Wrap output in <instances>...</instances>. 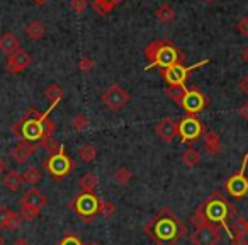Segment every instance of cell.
Segmentation results:
<instances>
[{
	"instance_id": "cell-36",
	"label": "cell",
	"mask_w": 248,
	"mask_h": 245,
	"mask_svg": "<svg viewBox=\"0 0 248 245\" xmlns=\"http://www.w3.org/2000/svg\"><path fill=\"white\" fill-rule=\"evenodd\" d=\"M19 216L26 221H32L39 216V211H34L31 208H26V206H21V211H19Z\"/></svg>"
},
{
	"instance_id": "cell-4",
	"label": "cell",
	"mask_w": 248,
	"mask_h": 245,
	"mask_svg": "<svg viewBox=\"0 0 248 245\" xmlns=\"http://www.w3.org/2000/svg\"><path fill=\"white\" fill-rule=\"evenodd\" d=\"M204 213H206L209 223L217 225V227H223L224 231L228 233V237L233 238L231 230H230V225H228V220L236 214V210H234L224 197H221L217 193L213 194L209 199L204 201Z\"/></svg>"
},
{
	"instance_id": "cell-45",
	"label": "cell",
	"mask_w": 248,
	"mask_h": 245,
	"mask_svg": "<svg viewBox=\"0 0 248 245\" xmlns=\"http://www.w3.org/2000/svg\"><path fill=\"white\" fill-rule=\"evenodd\" d=\"M5 172H7V162H5V160L0 157V177L4 176Z\"/></svg>"
},
{
	"instance_id": "cell-41",
	"label": "cell",
	"mask_w": 248,
	"mask_h": 245,
	"mask_svg": "<svg viewBox=\"0 0 248 245\" xmlns=\"http://www.w3.org/2000/svg\"><path fill=\"white\" fill-rule=\"evenodd\" d=\"M21 223H22V218L19 216V213L16 214L14 218H12V221L9 223V227H7V230H11V231H14V230H17L19 227H21Z\"/></svg>"
},
{
	"instance_id": "cell-19",
	"label": "cell",
	"mask_w": 248,
	"mask_h": 245,
	"mask_svg": "<svg viewBox=\"0 0 248 245\" xmlns=\"http://www.w3.org/2000/svg\"><path fill=\"white\" fill-rule=\"evenodd\" d=\"M2 182H4V186L7 187L11 193H17L22 187V184H24V179H22V174L17 172V170H9V172H5L4 177H2Z\"/></svg>"
},
{
	"instance_id": "cell-30",
	"label": "cell",
	"mask_w": 248,
	"mask_h": 245,
	"mask_svg": "<svg viewBox=\"0 0 248 245\" xmlns=\"http://www.w3.org/2000/svg\"><path fill=\"white\" fill-rule=\"evenodd\" d=\"M78 155H80V160L85 163H90L95 160L97 157V148L93 145H83L82 148L78 150Z\"/></svg>"
},
{
	"instance_id": "cell-2",
	"label": "cell",
	"mask_w": 248,
	"mask_h": 245,
	"mask_svg": "<svg viewBox=\"0 0 248 245\" xmlns=\"http://www.w3.org/2000/svg\"><path fill=\"white\" fill-rule=\"evenodd\" d=\"M60 102H51V106L41 113L39 116L34 117H26L22 116V119L19 123H16V126L12 128V133L17 136L21 142H29L39 145L45 140L51 138L55 133V123L49 119V113L58 106Z\"/></svg>"
},
{
	"instance_id": "cell-8",
	"label": "cell",
	"mask_w": 248,
	"mask_h": 245,
	"mask_svg": "<svg viewBox=\"0 0 248 245\" xmlns=\"http://www.w3.org/2000/svg\"><path fill=\"white\" fill-rule=\"evenodd\" d=\"M179 125V138L182 140V143H194L196 140H199L204 133V125L197 119L196 116H186L177 123Z\"/></svg>"
},
{
	"instance_id": "cell-10",
	"label": "cell",
	"mask_w": 248,
	"mask_h": 245,
	"mask_svg": "<svg viewBox=\"0 0 248 245\" xmlns=\"http://www.w3.org/2000/svg\"><path fill=\"white\" fill-rule=\"evenodd\" d=\"M99 197L95 196L93 193H82L75 197L72 208L87 220V218L93 216V214L99 213Z\"/></svg>"
},
{
	"instance_id": "cell-40",
	"label": "cell",
	"mask_w": 248,
	"mask_h": 245,
	"mask_svg": "<svg viewBox=\"0 0 248 245\" xmlns=\"http://www.w3.org/2000/svg\"><path fill=\"white\" fill-rule=\"evenodd\" d=\"M236 31L240 33L241 36H248V17H243V19H240V21H238Z\"/></svg>"
},
{
	"instance_id": "cell-49",
	"label": "cell",
	"mask_w": 248,
	"mask_h": 245,
	"mask_svg": "<svg viewBox=\"0 0 248 245\" xmlns=\"http://www.w3.org/2000/svg\"><path fill=\"white\" fill-rule=\"evenodd\" d=\"M87 245H100V244H97V242H87Z\"/></svg>"
},
{
	"instance_id": "cell-39",
	"label": "cell",
	"mask_w": 248,
	"mask_h": 245,
	"mask_svg": "<svg viewBox=\"0 0 248 245\" xmlns=\"http://www.w3.org/2000/svg\"><path fill=\"white\" fill-rule=\"evenodd\" d=\"M58 245H83V244H82V240L77 237V235L68 233V235H65V237H63L62 240L58 242Z\"/></svg>"
},
{
	"instance_id": "cell-35",
	"label": "cell",
	"mask_w": 248,
	"mask_h": 245,
	"mask_svg": "<svg viewBox=\"0 0 248 245\" xmlns=\"http://www.w3.org/2000/svg\"><path fill=\"white\" fill-rule=\"evenodd\" d=\"M39 147H41V148H45L46 152L49 153V155H53V153H56V152H58V150H60V147H62V145H60V143L56 142V140L51 136V138H48V140H45V142H41V143H39V145H38V148H39Z\"/></svg>"
},
{
	"instance_id": "cell-46",
	"label": "cell",
	"mask_w": 248,
	"mask_h": 245,
	"mask_svg": "<svg viewBox=\"0 0 248 245\" xmlns=\"http://www.w3.org/2000/svg\"><path fill=\"white\" fill-rule=\"evenodd\" d=\"M12 245H31V244H29V240H26V238L19 237V238H16L14 244H12Z\"/></svg>"
},
{
	"instance_id": "cell-37",
	"label": "cell",
	"mask_w": 248,
	"mask_h": 245,
	"mask_svg": "<svg viewBox=\"0 0 248 245\" xmlns=\"http://www.w3.org/2000/svg\"><path fill=\"white\" fill-rule=\"evenodd\" d=\"M70 7H72V11L75 14H83L87 11V7H89V0H72Z\"/></svg>"
},
{
	"instance_id": "cell-7",
	"label": "cell",
	"mask_w": 248,
	"mask_h": 245,
	"mask_svg": "<svg viewBox=\"0 0 248 245\" xmlns=\"http://www.w3.org/2000/svg\"><path fill=\"white\" fill-rule=\"evenodd\" d=\"M247 157H243V162H241V167L236 174L230 177V179L224 182V189L228 191L231 197H236V199H241L248 194V177L245 176V170H247Z\"/></svg>"
},
{
	"instance_id": "cell-51",
	"label": "cell",
	"mask_w": 248,
	"mask_h": 245,
	"mask_svg": "<svg viewBox=\"0 0 248 245\" xmlns=\"http://www.w3.org/2000/svg\"><path fill=\"white\" fill-rule=\"evenodd\" d=\"M245 157H247V162H248V152H247V153H245ZM247 165H248V163H247Z\"/></svg>"
},
{
	"instance_id": "cell-50",
	"label": "cell",
	"mask_w": 248,
	"mask_h": 245,
	"mask_svg": "<svg viewBox=\"0 0 248 245\" xmlns=\"http://www.w3.org/2000/svg\"><path fill=\"white\" fill-rule=\"evenodd\" d=\"M0 245H4V237L2 235H0Z\"/></svg>"
},
{
	"instance_id": "cell-13",
	"label": "cell",
	"mask_w": 248,
	"mask_h": 245,
	"mask_svg": "<svg viewBox=\"0 0 248 245\" xmlns=\"http://www.w3.org/2000/svg\"><path fill=\"white\" fill-rule=\"evenodd\" d=\"M29 65H31V55L22 48L12 53L11 56H7V70L11 73H14V75L22 73Z\"/></svg>"
},
{
	"instance_id": "cell-12",
	"label": "cell",
	"mask_w": 248,
	"mask_h": 245,
	"mask_svg": "<svg viewBox=\"0 0 248 245\" xmlns=\"http://www.w3.org/2000/svg\"><path fill=\"white\" fill-rule=\"evenodd\" d=\"M221 240V228L217 225H206L202 228H196V231L190 237L194 245H217Z\"/></svg>"
},
{
	"instance_id": "cell-23",
	"label": "cell",
	"mask_w": 248,
	"mask_h": 245,
	"mask_svg": "<svg viewBox=\"0 0 248 245\" xmlns=\"http://www.w3.org/2000/svg\"><path fill=\"white\" fill-rule=\"evenodd\" d=\"M231 235L233 237H247L248 235V221L243 216H236L233 218V227H230Z\"/></svg>"
},
{
	"instance_id": "cell-9",
	"label": "cell",
	"mask_w": 248,
	"mask_h": 245,
	"mask_svg": "<svg viewBox=\"0 0 248 245\" xmlns=\"http://www.w3.org/2000/svg\"><path fill=\"white\" fill-rule=\"evenodd\" d=\"M129 100H131V96H129L121 85H117V83H112V85L102 94V102L106 104L110 111H121Z\"/></svg>"
},
{
	"instance_id": "cell-18",
	"label": "cell",
	"mask_w": 248,
	"mask_h": 245,
	"mask_svg": "<svg viewBox=\"0 0 248 245\" xmlns=\"http://www.w3.org/2000/svg\"><path fill=\"white\" fill-rule=\"evenodd\" d=\"M204 150L211 157H216L221 153V138L216 131H206V135H204Z\"/></svg>"
},
{
	"instance_id": "cell-16",
	"label": "cell",
	"mask_w": 248,
	"mask_h": 245,
	"mask_svg": "<svg viewBox=\"0 0 248 245\" xmlns=\"http://www.w3.org/2000/svg\"><path fill=\"white\" fill-rule=\"evenodd\" d=\"M36 150H38V145H34V143L19 142L17 145H16L14 148H12L11 152H9V155H11V159L14 160V162L26 163L29 159H31L32 155H34Z\"/></svg>"
},
{
	"instance_id": "cell-6",
	"label": "cell",
	"mask_w": 248,
	"mask_h": 245,
	"mask_svg": "<svg viewBox=\"0 0 248 245\" xmlns=\"http://www.w3.org/2000/svg\"><path fill=\"white\" fill-rule=\"evenodd\" d=\"M209 60H202V62L196 63V65H190V66H184L182 63H175V65L169 66V68H162V77L165 79V82L169 85H179L184 87L189 79V73L194 72L196 68H201V66L207 65Z\"/></svg>"
},
{
	"instance_id": "cell-33",
	"label": "cell",
	"mask_w": 248,
	"mask_h": 245,
	"mask_svg": "<svg viewBox=\"0 0 248 245\" xmlns=\"http://www.w3.org/2000/svg\"><path fill=\"white\" fill-rule=\"evenodd\" d=\"M17 213H14L12 210L5 206H0V228H7L9 223L12 221V218L16 216Z\"/></svg>"
},
{
	"instance_id": "cell-24",
	"label": "cell",
	"mask_w": 248,
	"mask_h": 245,
	"mask_svg": "<svg viewBox=\"0 0 248 245\" xmlns=\"http://www.w3.org/2000/svg\"><path fill=\"white\" fill-rule=\"evenodd\" d=\"M97 184H99V180H97V176L93 172L83 174V176L80 177V180H78V186H80V189H82L83 193H92V191L97 187Z\"/></svg>"
},
{
	"instance_id": "cell-48",
	"label": "cell",
	"mask_w": 248,
	"mask_h": 245,
	"mask_svg": "<svg viewBox=\"0 0 248 245\" xmlns=\"http://www.w3.org/2000/svg\"><path fill=\"white\" fill-rule=\"evenodd\" d=\"M204 2H206V4H214L216 0H204Z\"/></svg>"
},
{
	"instance_id": "cell-28",
	"label": "cell",
	"mask_w": 248,
	"mask_h": 245,
	"mask_svg": "<svg viewBox=\"0 0 248 245\" xmlns=\"http://www.w3.org/2000/svg\"><path fill=\"white\" fill-rule=\"evenodd\" d=\"M186 85L184 87H179V85H169L165 90V96L169 97V99H172L173 102H177L180 106V102H182L184 99V94H186Z\"/></svg>"
},
{
	"instance_id": "cell-1",
	"label": "cell",
	"mask_w": 248,
	"mask_h": 245,
	"mask_svg": "<svg viewBox=\"0 0 248 245\" xmlns=\"http://www.w3.org/2000/svg\"><path fill=\"white\" fill-rule=\"evenodd\" d=\"M145 231L156 245H175L187 235L184 221H180L170 208H163L155 218H152L146 223Z\"/></svg>"
},
{
	"instance_id": "cell-11",
	"label": "cell",
	"mask_w": 248,
	"mask_h": 245,
	"mask_svg": "<svg viewBox=\"0 0 248 245\" xmlns=\"http://www.w3.org/2000/svg\"><path fill=\"white\" fill-rule=\"evenodd\" d=\"M207 106V99L201 90L197 89H187L184 94V99L180 102V107L186 111L190 116H196V114L202 113Z\"/></svg>"
},
{
	"instance_id": "cell-14",
	"label": "cell",
	"mask_w": 248,
	"mask_h": 245,
	"mask_svg": "<svg viewBox=\"0 0 248 245\" xmlns=\"http://www.w3.org/2000/svg\"><path fill=\"white\" fill-rule=\"evenodd\" d=\"M46 203H48V199H46V196L38 187H31V189L26 191L24 196L21 197V206L31 208V210L39 211V213H41V210L46 206Z\"/></svg>"
},
{
	"instance_id": "cell-44",
	"label": "cell",
	"mask_w": 248,
	"mask_h": 245,
	"mask_svg": "<svg viewBox=\"0 0 248 245\" xmlns=\"http://www.w3.org/2000/svg\"><path fill=\"white\" fill-rule=\"evenodd\" d=\"M233 245H247V237H233L231 238Z\"/></svg>"
},
{
	"instance_id": "cell-17",
	"label": "cell",
	"mask_w": 248,
	"mask_h": 245,
	"mask_svg": "<svg viewBox=\"0 0 248 245\" xmlns=\"http://www.w3.org/2000/svg\"><path fill=\"white\" fill-rule=\"evenodd\" d=\"M17 49H21V41L14 33H5L0 38V51L4 55L11 56L12 53H16Z\"/></svg>"
},
{
	"instance_id": "cell-42",
	"label": "cell",
	"mask_w": 248,
	"mask_h": 245,
	"mask_svg": "<svg viewBox=\"0 0 248 245\" xmlns=\"http://www.w3.org/2000/svg\"><path fill=\"white\" fill-rule=\"evenodd\" d=\"M238 87H240V90L245 94V96H248V75L241 77L240 82H238Z\"/></svg>"
},
{
	"instance_id": "cell-29",
	"label": "cell",
	"mask_w": 248,
	"mask_h": 245,
	"mask_svg": "<svg viewBox=\"0 0 248 245\" xmlns=\"http://www.w3.org/2000/svg\"><path fill=\"white\" fill-rule=\"evenodd\" d=\"M22 179L26 184H31L32 187L41 180V172H39L38 167H28V169L22 172Z\"/></svg>"
},
{
	"instance_id": "cell-47",
	"label": "cell",
	"mask_w": 248,
	"mask_h": 245,
	"mask_svg": "<svg viewBox=\"0 0 248 245\" xmlns=\"http://www.w3.org/2000/svg\"><path fill=\"white\" fill-rule=\"evenodd\" d=\"M241 58H243L245 63H248V45L243 48V51H241Z\"/></svg>"
},
{
	"instance_id": "cell-20",
	"label": "cell",
	"mask_w": 248,
	"mask_h": 245,
	"mask_svg": "<svg viewBox=\"0 0 248 245\" xmlns=\"http://www.w3.org/2000/svg\"><path fill=\"white\" fill-rule=\"evenodd\" d=\"M119 2L123 0H92V7L99 16H107L117 7Z\"/></svg>"
},
{
	"instance_id": "cell-52",
	"label": "cell",
	"mask_w": 248,
	"mask_h": 245,
	"mask_svg": "<svg viewBox=\"0 0 248 245\" xmlns=\"http://www.w3.org/2000/svg\"><path fill=\"white\" fill-rule=\"evenodd\" d=\"M38 2H45V0H38Z\"/></svg>"
},
{
	"instance_id": "cell-21",
	"label": "cell",
	"mask_w": 248,
	"mask_h": 245,
	"mask_svg": "<svg viewBox=\"0 0 248 245\" xmlns=\"http://www.w3.org/2000/svg\"><path fill=\"white\" fill-rule=\"evenodd\" d=\"M155 16H156V19H158L160 22H163V24H170V22L175 21V16L177 14H175V11H173L172 5L162 4L158 9H156Z\"/></svg>"
},
{
	"instance_id": "cell-3",
	"label": "cell",
	"mask_w": 248,
	"mask_h": 245,
	"mask_svg": "<svg viewBox=\"0 0 248 245\" xmlns=\"http://www.w3.org/2000/svg\"><path fill=\"white\" fill-rule=\"evenodd\" d=\"M145 56L148 60V65L145 70L150 68H169L175 63L184 62V53L173 45L170 39H155L145 48Z\"/></svg>"
},
{
	"instance_id": "cell-32",
	"label": "cell",
	"mask_w": 248,
	"mask_h": 245,
	"mask_svg": "<svg viewBox=\"0 0 248 245\" xmlns=\"http://www.w3.org/2000/svg\"><path fill=\"white\" fill-rule=\"evenodd\" d=\"M133 174L131 170H128L126 167H121V169H117L116 172H114V180H116L119 186H126V184L131 180Z\"/></svg>"
},
{
	"instance_id": "cell-15",
	"label": "cell",
	"mask_w": 248,
	"mask_h": 245,
	"mask_svg": "<svg viewBox=\"0 0 248 245\" xmlns=\"http://www.w3.org/2000/svg\"><path fill=\"white\" fill-rule=\"evenodd\" d=\"M155 131L165 143H172L179 136V125L173 119H170V117H163L158 125L155 126Z\"/></svg>"
},
{
	"instance_id": "cell-25",
	"label": "cell",
	"mask_w": 248,
	"mask_h": 245,
	"mask_svg": "<svg viewBox=\"0 0 248 245\" xmlns=\"http://www.w3.org/2000/svg\"><path fill=\"white\" fill-rule=\"evenodd\" d=\"M201 159H202V157H201V153L197 152V150H194V148H187L186 152H184V155H182L184 165L189 167V169H192V167L199 165Z\"/></svg>"
},
{
	"instance_id": "cell-38",
	"label": "cell",
	"mask_w": 248,
	"mask_h": 245,
	"mask_svg": "<svg viewBox=\"0 0 248 245\" xmlns=\"http://www.w3.org/2000/svg\"><path fill=\"white\" fill-rule=\"evenodd\" d=\"M78 68L82 70L83 73H89L93 70V60L90 56H82L78 62Z\"/></svg>"
},
{
	"instance_id": "cell-26",
	"label": "cell",
	"mask_w": 248,
	"mask_h": 245,
	"mask_svg": "<svg viewBox=\"0 0 248 245\" xmlns=\"http://www.w3.org/2000/svg\"><path fill=\"white\" fill-rule=\"evenodd\" d=\"M190 221H192V225L196 228H202V227H206V225H209V220H207L206 213H204V203L201 204V206H197L196 211L190 214Z\"/></svg>"
},
{
	"instance_id": "cell-43",
	"label": "cell",
	"mask_w": 248,
	"mask_h": 245,
	"mask_svg": "<svg viewBox=\"0 0 248 245\" xmlns=\"http://www.w3.org/2000/svg\"><path fill=\"white\" fill-rule=\"evenodd\" d=\"M238 114H240V117H241V119L248 121V102L241 104V106H240V109H238Z\"/></svg>"
},
{
	"instance_id": "cell-31",
	"label": "cell",
	"mask_w": 248,
	"mask_h": 245,
	"mask_svg": "<svg viewBox=\"0 0 248 245\" xmlns=\"http://www.w3.org/2000/svg\"><path fill=\"white\" fill-rule=\"evenodd\" d=\"M72 128L75 130V131H83V130H87L89 128V125H90V121H89V117L85 116V114H82V113H78V114H75V116L72 117Z\"/></svg>"
},
{
	"instance_id": "cell-27",
	"label": "cell",
	"mask_w": 248,
	"mask_h": 245,
	"mask_svg": "<svg viewBox=\"0 0 248 245\" xmlns=\"http://www.w3.org/2000/svg\"><path fill=\"white\" fill-rule=\"evenodd\" d=\"M45 97L49 102H60L63 99V89L58 83H51L45 89Z\"/></svg>"
},
{
	"instance_id": "cell-5",
	"label": "cell",
	"mask_w": 248,
	"mask_h": 245,
	"mask_svg": "<svg viewBox=\"0 0 248 245\" xmlns=\"http://www.w3.org/2000/svg\"><path fill=\"white\" fill-rule=\"evenodd\" d=\"M75 167V162L66 155L65 147H60V150L53 155H49L48 160H45V169L55 177L56 180H62L65 176H68Z\"/></svg>"
},
{
	"instance_id": "cell-22",
	"label": "cell",
	"mask_w": 248,
	"mask_h": 245,
	"mask_svg": "<svg viewBox=\"0 0 248 245\" xmlns=\"http://www.w3.org/2000/svg\"><path fill=\"white\" fill-rule=\"evenodd\" d=\"M24 31H26V34H28V38L41 39L46 33V28L41 21H31V22H28V26L24 28Z\"/></svg>"
},
{
	"instance_id": "cell-34",
	"label": "cell",
	"mask_w": 248,
	"mask_h": 245,
	"mask_svg": "<svg viewBox=\"0 0 248 245\" xmlns=\"http://www.w3.org/2000/svg\"><path fill=\"white\" fill-rule=\"evenodd\" d=\"M99 213L104 218H112L116 213V206H114L112 201H100L99 203Z\"/></svg>"
}]
</instances>
